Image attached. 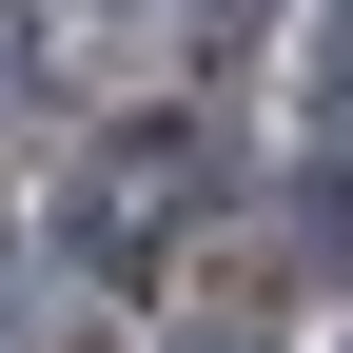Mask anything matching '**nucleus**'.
<instances>
[{
    "mask_svg": "<svg viewBox=\"0 0 353 353\" xmlns=\"http://www.w3.org/2000/svg\"><path fill=\"white\" fill-rule=\"evenodd\" d=\"M196 196H216V157L176 138V118H138V138L79 157V255H157V236H196Z\"/></svg>",
    "mask_w": 353,
    "mask_h": 353,
    "instance_id": "f257e3e1",
    "label": "nucleus"
},
{
    "mask_svg": "<svg viewBox=\"0 0 353 353\" xmlns=\"http://www.w3.org/2000/svg\"><path fill=\"white\" fill-rule=\"evenodd\" d=\"M314 118H334V138H353V0H334V20H314Z\"/></svg>",
    "mask_w": 353,
    "mask_h": 353,
    "instance_id": "f03ea898",
    "label": "nucleus"
}]
</instances>
